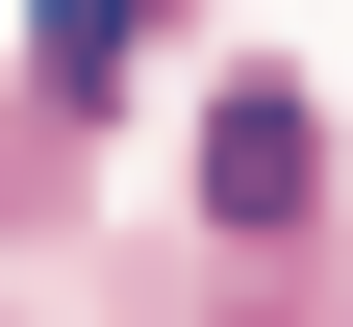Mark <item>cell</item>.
Segmentation results:
<instances>
[{
  "label": "cell",
  "instance_id": "obj_1",
  "mask_svg": "<svg viewBox=\"0 0 353 327\" xmlns=\"http://www.w3.org/2000/svg\"><path fill=\"white\" fill-rule=\"evenodd\" d=\"M303 202H328V126H303V101H278V76H252V101H228V126H202V226H252V252H278V226H303Z\"/></svg>",
  "mask_w": 353,
  "mask_h": 327
},
{
  "label": "cell",
  "instance_id": "obj_2",
  "mask_svg": "<svg viewBox=\"0 0 353 327\" xmlns=\"http://www.w3.org/2000/svg\"><path fill=\"white\" fill-rule=\"evenodd\" d=\"M152 25H176V0H26V76H51V101H126Z\"/></svg>",
  "mask_w": 353,
  "mask_h": 327
}]
</instances>
